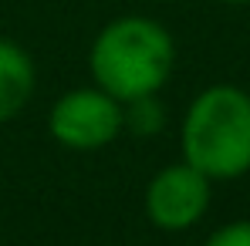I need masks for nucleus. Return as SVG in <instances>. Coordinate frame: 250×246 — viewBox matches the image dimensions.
I'll return each mask as SVG.
<instances>
[{
    "label": "nucleus",
    "mask_w": 250,
    "mask_h": 246,
    "mask_svg": "<svg viewBox=\"0 0 250 246\" xmlns=\"http://www.w3.org/2000/svg\"><path fill=\"white\" fill-rule=\"evenodd\" d=\"M88 68L91 81L122 105L159 95L176 68V41L166 24L152 17H115L95 34Z\"/></svg>",
    "instance_id": "f257e3e1"
},
{
    "label": "nucleus",
    "mask_w": 250,
    "mask_h": 246,
    "mask_svg": "<svg viewBox=\"0 0 250 246\" xmlns=\"http://www.w3.org/2000/svg\"><path fill=\"white\" fill-rule=\"evenodd\" d=\"M183 162L213 182H230L250 172V95L237 84L203 88L179 125Z\"/></svg>",
    "instance_id": "f03ea898"
},
{
    "label": "nucleus",
    "mask_w": 250,
    "mask_h": 246,
    "mask_svg": "<svg viewBox=\"0 0 250 246\" xmlns=\"http://www.w3.org/2000/svg\"><path fill=\"white\" fill-rule=\"evenodd\" d=\"M47 132L71 152H98L125 132V108L119 98L95 88H71L47 112Z\"/></svg>",
    "instance_id": "7ed1b4c3"
},
{
    "label": "nucleus",
    "mask_w": 250,
    "mask_h": 246,
    "mask_svg": "<svg viewBox=\"0 0 250 246\" xmlns=\"http://www.w3.org/2000/svg\"><path fill=\"white\" fill-rule=\"evenodd\" d=\"M209 189L213 179L189 162L163 165L146 186V216L163 233L193 229L209 209Z\"/></svg>",
    "instance_id": "20e7f679"
},
{
    "label": "nucleus",
    "mask_w": 250,
    "mask_h": 246,
    "mask_svg": "<svg viewBox=\"0 0 250 246\" xmlns=\"http://www.w3.org/2000/svg\"><path fill=\"white\" fill-rule=\"evenodd\" d=\"M38 71L21 44L0 38V125L14 122L34 98Z\"/></svg>",
    "instance_id": "39448f33"
},
{
    "label": "nucleus",
    "mask_w": 250,
    "mask_h": 246,
    "mask_svg": "<svg viewBox=\"0 0 250 246\" xmlns=\"http://www.w3.org/2000/svg\"><path fill=\"white\" fill-rule=\"evenodd\" d=\"M122 108H125V132H132L139 138H152L166 125V108H163L159 95H146V98L125 101Z\"/></svg>",
    "instance_id": "423d86ee"
},
{
    "label": "nucleus",
    "mask_w": 250,
    "mask_h": 246,
    "mask_svg": "<svg viewBox=\"0 0 250 246\" xmlns=\"http://www.w3.org/2000/svg\"><path fill=\"white\" fill-rule=\"evenodd\" d=\"M203 246H250V219H233V223L213 229Z\"/></svg>",
    "instance_id": "0eeeda50"
},
{
    "label": "nucleus",
    "mask_w": 250,
    "mask_h": 246,
    "mask_svg": "<svg viewBox=\"0 0 250 246\" xmlns=\"http://www.w3.org/2000/svg\"><path fill=\"white\" fill-rule=\"evenodd\" d=\"M220 3H233V7H244V3H250V0H220Z\"/></svg>",
    "instance_id": "6e6552de"
}]
</instances>
